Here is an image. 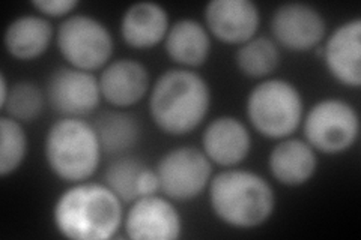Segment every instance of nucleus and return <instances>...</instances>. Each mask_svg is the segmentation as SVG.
Wrapping results in <instances>:
<instances>
[{
    "mask_svg": "<svg viewBox=\"0 0 361 240\" xmlns=\"http://www.w3.org/2000/svg\"><path fill=\"white\" fill-rule=\"evenodd\" d=\"M245 110L248 120L259 134L283 140L300 128L304 104L300 90L290 82L271 78L252 89Z\"/></svg>",
    "mask_w": 361,
    "mask_h": 240,
    "instance_id": "39448f33",
    "label": "nucleus"
},
{
    "mask_svg": "<svg viewBox=\"0 0 361 240\" xmlns=\"http://www.w3.org/2000/svg\"><path fill=\"white\" fill-rule=\"evenodd\" d=\"M44 152L53 173L70 184L92 176L103 153L94 127L80 118L54 122L45 135Z\"/></svg>",
    "mask_w": 361,
    "mask_h": 240,
    "instance_id": "20e7f679",
    "label": "nucleus"
},
{
    "mask_svg": "<svg viewBox=\"0 0 361 240\" xmlns=\"http://www.w3.org/2000/svg\"><path fill=\"white\" fill-rule=\"evenodd\" d=\"M271 32L277 45L289 51L302 53L319 47L325 38L326 23L312 5L290 2L274 11Z\"/></svg>",
    "mask_w": 361,
    "mask_h": 240,
    "instance_id": "9d476101",
    "label": "nucleus"
},
{
    "mask_svg": "<svg viewBox=\"0 0 361 240\" xmlns=\"http://www.w3.org/2000/svg\"><path fill=\"white\" fill-rule=\"evenodd\" d=\"M169 27L167 11L154 2H137L128 6L121 20L123 42L137 50L152 49L164 41Z\"/></svg>",
    "mask_w": 361,
    "mask_h": 240,
    "instance_id": "f3484780",
    "label": "nucleus"
},
{
    "mask_svg": "<svg viewBox=\"0 0 361 240\" xmlns=\"http://www.w3.org/2000/svg\"><path fill=\"white\" fill-rule=\"evenodd\" d=\"M32 6L38 9L42 15L65 17L70 15L78 6L77 0H33Z\"/></svg>",
    "mask_w": 361,
    "mask_h": 240,
    "instance_id": "393cba45",
    "label": "nucleus"
},
{
    "mask_svg": "<svg viewBox=\"0 0 361 240\" xmlns=\"http://www.w3.org/2000/svg\"><path fill=\"white\" fill-rule=\"evenodd\" d=\"M268 167L279 184L300 187L313 177L318 168V156L306 140L288 137L273 147L268 158Z\"/></svg>",
    "mask_w": 361,
    "mask_h": 240,
    "instance_id": "dca6fc26",
    "label": "nucleus"
},
{
    "mask_svg": "<svg viewBox=\"0 0 361 240\" xmlns=\"http://www.w3.org/2000/svg\"><path fill=\"white\" fill-rule=\"evenodd\" d=\"M164 47L175 63L187 68L202 66L211 53L209 32L196 20H178L169 27Z\"/></svg>",
    "mask_w": 361,
    "mask_h": 240,
    "instance_id": "a211bd4d",
    "label": "nucleus"
},
{
    "mask_svg": "<svg viewBox=\"0 0 361 240\" xmlns=\"http://www.w3.org/2000/svg\"><path fill=\"white\" fill-rule=\"evenodd\" d=\"M9 90H11V86L8 84L5 74H2L0 75V107H4V104L6 102L9 96Z\"/></svg>",
    "mask_w": 361,
    "mask_h": 240,
    "instance_id": "bb28decb",
    "label": "nucleus"
},
{
    "mask_svg": "<svg viewBox=\"0 0 361 240\" xmlns=\"http://www.w3.org/2000/svg\"><path fill=\"white\" fill-rule=\"evenodd\" d=\"M27 153V135L21 123L2 114L0 118V176L6 177L20 168Z\"/></svg>",
    "mask_w": 361,
    "mask_h": 240,
    "instance_id": "4be33fe9",
    "label": "nucleus"
},
{
    "mask_svg": "<svg viewBox=\"0 0 361 240\" xmlns=\"http://www.w3.org/2000/svg\"><path fill=\"white\" fill-rule=\"evenodd\" d=\"M211 90L207 80L185 68L158 77L149 96V113L158 130L169 135L195 131L207 118Z\"/></svg>",
    "mask_w": 361,
    "mask_h": 240,
    "instance_id": "f03ea898",
    "label": "nucleus"
},
{
    "mask_svg": "<svg viewBox=\"0 0 361 240\" xmlns=\"http://www.w3.org/2000/svg\"><path fill=\"white\" fill-rule=\"evenodd\" d=\"M123 230L133 240H175L183 232V221L171 201L154 194L131 203Z\"/></svg>",
    "mask_w": 361,
    "mask_h": 240,
    "instance_id": "9b49d317",
    "label": "nucleus"
},
{
    "mask_svg": "<svg viewBox=\"0 0 361 240\" xmlns=\"http://www.w3.org/2000/svg\"><path fill=\"white\" fill-rule=\"evenodd\" d=\"M103 153L122 155L140 140V123L126 111L99 114L92 125Z\"/></svg>",
    "mask_w": 361,
    "mask_h": 240,
    "instance_id": "aec40b11",
    "label": "nucleus"
},
{
    "mask_svg": "<svg viewBox=\"0 0 361 240\" xmlns=\"http://www.w3.org/2000/svg\"><path fill=\"white\" fill-rule=\"evenodd\" d=\"M98 82L101 96L110 106L127 108L140 102L148 92L149 72L137 61L119 59L104 68Z\"/></svg>",
    "mask_w": 361,
    "mask_h": 240,
    "instance_id": "2eb2a0df",
    "label": "nucleus"
},
{
    "mask_svg": "<svg viewBox=\"0 0 361 240\" xmlns=\"http://www.w3.org/2000/svg\"><path fill=\"white\" fill-rule=\"evenodd\" d=\"M235 63L245 77L265 78L280 65L279 45L269 38L255 37L240 45L235 53Z\"/></svg>",
    "mask_w": 361,
    "mask_h": 240,
    "instance_id": "412c9836",
    "label": "nucleus"
},
{
    "mask_svg": "<svg viewBox=\"0 0 361 240\" xmlns=\"http://www.w3.org/2000/svg\"><path fill=\"white\" fill-rule=\"evenodd\" d=\"M322 59L334 80L346 87L361 86V20L342 23L324 45Z\"/></svg>",
    "mask_w": 361,
    "mask_h": 240,
    "instance_id": "ddd939ff",
    "label": "nucleus"
},
{
    "mask_svg": "<svg viewBox=\"0 0 361 240\" xmlns=\"http://www.w3.org/2000/svg\"><path fill=\"white\" fill-rule=\"evenodd\" d=\"M53 222L66 239L107 240L123 224L122 201L106 184L78 182L56 200Z\"/></svg>",
    "mask_w": 361,
    "mask_h": 240,
    "instance_id": "f257e3e1",
    "label": "nucleus"
},
{
    "mask_svg": "<svg viewBox=\"0 0 361 240\" xmlns=\"http://www.w3.org/2000/svg\"><path fill=\"white\" fill-rule=\"evenodd\" d=\"M53 38L51 23L39 15H21L5 30L6 51L18 61L38 59L47 51Z\"/></svg>",
    "mask_w": 361,
    "mask_h": 240,
    "instance_id": "6ab92c4d",
    "label": "nucleus"
},
{
    "mask_svg": "<svg viewBox=\"0 0 361 240\" xmlns=\"http://www.w3.org/2000/svg\"><path fill=\"white\" fill-rule=\"evenodd\" d=\"M45 96L41 89L30 82H18L11 86L9 96L2 110L6 116L20 123L35 120L44 110Z\"/></svg>",
    "mask_w": 361,
    "mask_h": 240,
    "instance_id": "b1692460",
    "label": "nucleus"
},
{
    "mask_svg": "<svg viewBox=\"0 0 361 240\" xmlns=\"http://www.w3.org/2000/svg\"><path fill=\"white\" fill-rule=\"evenodd\" d=\"M306 141L322 153L336 155L353 147L360 134V116L346 101L322 99L304 118Z\"/></svg>",
    "mask_w": 361,
    "mask_h": 240,
    "instance_id": "0eeeda50",
    "label": "nucleus"
},
{
    "mask_svg": "<svg viewBox=\"0 0 361 240\" xmlns=\"http://www.w3.org/2000/svg\"><path fill=\"white\" fill-rule=\"evenodd\" d=\"M158 191H160V180H158L157 171L152 168L145 167L140 173L139 182H137L139 197L154 196V194H157Z\"/></svg>",
    "mask_w": 361,
    "mask_h": 240,
    "instance_id": "a878e982",
    "label": "nucleus"
},
{
    "mask_svg": "<svg viewBox=\"0 0 361 240\" xmlns=\"http://www.w3.org/2000/svg\"><path fill=\"white\" fill-rule=\"evenodd\" d=\"M145 167L139 159L121 156L107 167L104 175L106 185L116 194L122 203H133L139 198L137 182Z\"/></svg>",
    "mask_w": 361,
    "mask_h": 240,
    "instance_id": "5701e85b",
    "label": "nucleus"
},
{
    "mask_svg": "<svg viewBox=\"0 0 361 240\" xmlns=\"http://www.w3.org/2000/svg\"><path fill=\"white\" fill-rule=\"evenodd\" d=\"M209 204L217 218L235 228H255L267 222L276 208L268 182L248 170L220 171L209 182Z\"/></svg>",
    "mask_w": 361,
    "mask_h": 240,
    "instance_id": "7ed1b4c3",
    "label": "nucleus"
},
{
    "mask_svg": "<svg viewBox=\"0 0 361 240\" xmlns=\"http://www.w3.org/2000/svg\"><path fill=\"white\" fill-rule=\"evenodd\" d=\"M56 42L68 65L89 72L106 66L115 47L104 23L85 14L66 17L58 29Z\"/></svg>",
    "mask_w": 361,
    "mask_h": 240,
    "instance_id": "423d86ee",
    "label": "nucleus"
},
{
    "mask_svg": "<svg viewBox=\"0 0 361 240\" xmlns=\"http://www.w3.org/2000/svg\"><path fill=\"white\" fill-rule=\"evenodd\" d=\"M202 147L212 164L231 168L250 153L252 137L241 120L221 116L208 123L202 135Z\"/></svg>",
    "mask_w": 361,
    "mask_h": 240,
    "instance_id": "4468645a",
    "label": "nucleus"
},
{
    "mask_svg": "<svg viewBox=\"0 0 361 240\" xmlns=\"http://www.w3.org/2000/svg\"><path fill=\"white\" fill-rule=\"evenodd\" d=\"M155 171L164 197L188 201L199 197L209 185L212 163L203 151L183 146L164 153Z\"/></svg>",
    "mask_w": 361,
    "mask_h": 240,
    "instance_id": "6e6552de",
    "label": "nucleus"
},
{
    "mask_svg": "<svg viewBox=\"0 0 361 240\" xmlns=\"http://www.w3.org/2000/svg\"><path fill=\"white\" fill-rule=\"evenodd\" d=\"M50 106L65 118H82L97 110L101 101L98 78L73 66L54 70L45 87Z\"/></svg>",
    "mask_w": 361,
    "mask_h": 240,
    "instance_id": "1a4fd4ad",
    "label": "nucleus"
},
{
    "mask_svg": "<svg viewBox=\"0 0 361 240\" xmlns=\"http://www.w3.org/2000/svg\"><path fill=\"white\" fill-rule=\"evenodd\" d=\"M205 23L219 41L241 45L256 37L261 13L250 0H212L205 6Z\"/></svg>",
    "mask_w": 361,
    "mask_h": 240,
    "instance_id": "f8f14e48",
    "label": "nucleus"
}]
</instances>
